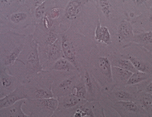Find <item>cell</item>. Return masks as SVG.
Segmentation results:
<instances>
[{"instance_id":"6da1fadb","label":"cell","mask_w":152,"mask_h":117,"mask_svg":"<svg viewBox=\"0 0 152 117\" xmlns=\"http://www.w3.org/2000/svg\"><path fill=\"white\" fill-rule=\"evenodd\" d=\"M63 57L68 60L80 73L79 57L85 52H90L94 48L90 38L76 31L71 27L60 34Z\"/></svg>"},{"instance_id":"7a4b0ae2","label":"cell","mask_w":152,"mask_h":117,"mask_svg":"<svg viewBox=\"0 0 152 117\" xmlns=\"http://www.w3.org/2000/svg\"><path fill=\"white\" fill-rule=\"evenodd\" d=\"M27 35L8 30L0 34V66L14 65L24 47Z\"/></svg>"},{"instance_id":"3957f363","label":"cell","mask_w":152,"mask_h":117,"mask_svg":"<svg viewBox=\"0 0 152 117\" xmlns=\"http://www.w3.org/2000/svg\"><path fill=\"white\" fill-rule=\"evenodd\" d=\"M15 62L21 63L24 66L25 74L28 77L45 71L40 62L38 43L32 34L27 36L24 47Z\"/></svg>"},{"instance_id":"277c9868","label":"cell","mask_w":152,"mask_h":117,"mask_svg":"<svg viewBox=\"0 0 152 117\" xmlns=\"http://www.w3.org/2000/svg\"><path fill=\"white\" fill-rule=\"evenodd\" d=\"M95 72L92 74L105 92L109 93L114 88L111 60L107 56H101L95 58Z\"/></svg>"},{"instance_id":"5b68a950","label":"cell","mask_w":152,"mask_h":117,"mask_svg":"<svg viewBox=\"0 0 152 117\" xmlns=\"http://www.w3.org/2000/svg\"><path fill=\"white\" fill-rule=\"evenodd\" d=\"M7 19L10 30H23L29 26L33 25L32 13L24 3Z\"/></svg>"},{"instance_id":"8992f818","label":"cell","mask_w":152,"mask_h":117,"mask_svg":"<svg viewBox=\"0 0 152 117\" xmlns=\"http://www.w3.org/2000/svg\"><path fill=\"white\" fill-rule=\"evenodd\" d=\"M30 114L31 117H51L57 109L56 98L35 99Z\"/></svg>"},{"instance_id":"52a82bcc","label":"cell","mask_w":152,"mask_h":117,"mask_svg":"<svg viewBox=\"0 0 152 117\" xmlns=\"http://www.w3.org/2000/svg\"><path fill=\"white\" fill-rule=\"evenodd\" d=\"M111 107L121 117H151L145 110L134 102H113Z\"/></svg>"},{"instance_id":"ba28073f","label":"cell","mask_w":152,"mask_h":117,"mask_svg":"<svg viewBox=\"0 0 152 117\" xmlns=\"http://www.w3.org/2000/svg\"><path fill=\"white\" fill-rule=\"evenodd\" d=\"M137 92L135 86L115 87L108 93V98L113 103L118 101L135 102Z\"/></svg>"},{"instance_id":"9c48e42d","label":"cell","mask_w":152,"mask_h":117,"mask_svg":"<svg viewBox=\"0 0 152 117\" xmlns=\"http://www.w3.org/2000/svg\"><path fill=\"white\" fill-rule=\"evenodd\" d=\"M81 78L87 90L88 102L99 101L101 96L100 86L93 76L86 68L84 71Z\"/></svg>"},{"instance_id":"30bf717a","label":"cell","mask_w":152,"mask_h":117,"mask_svg":"<svg viewBox=\"0 0 152 117\" xmlns=\"http://www.w3.org/2000/svg\"><path fill=\"white\" fill-rule=\"evenodd\" d=\"M29 98L24 87H18L14 91L0 99V110L10 107L17 101L29 99Z\"/></svg>"},{"instance_id":"8fae6325","label":"cell","mask_w":152,"mask_h":117,"mask_svg":"<svg viewBox=\"0 0 152 117\" xmlns=\"http://www.w3.org/2000/svg\"><path fill=\"white\" fill-rule=\"evenodd\" d=\"M80 77V74L74 75L66 78L60 82L56 88H53L52 91L55 98L71 94L73 86L77 82V79Z\"/></svg>"},{"instance_id":"7c38bea8","label":"cell","mask_w":152,"mask_h":117,"mask_svg":"<svg viewBox=\"0 0 152 117\" xmlns=\"http://www.w3.org/2000/svg\"><path fill=\"white\" fill-rule=\"evenodd\" d=\"M132 23L128 20H121L116 27V35L117 39L121 42L132 41L134 36Z\"/></svg>"},{"instance_id":"4fadbf2b","label":"cell","mask_w":152,"mask_h":117,"mask_svg":"<svg viewBox=\"0 0 152 117\" xmlns=\"http://www.w3.org/2000/svg\"><path fill=\"white\" fill-rule=\"evenodd\" d=\"M97 10L100 11L103 17L108 20L118 19V12H116L114 1L110 0L96 1Z\"/></svg>"},{"instance_id":"5bb4252c","label":"cell","mask_w":152,"mask_h":117,"mask_svg":"<svg viewBox=\"0 0 152 117\" xmlns=\"http://www.w3.org/2000/svg\"><path fill=\"white\" fill-rule=\"evenodd\" d=\"M57 110L78 109L80 105L87 101L76 97L72 94L58 97Z\"/></svg>"},{"instance_id":"9a60e30c","label":"cell","mask_w":152,"mask_h":117,"mask_svg":"<svg viewBox=\"0 0 152 117\" xmlns=\"http://www.w3.org/2000/svg\"><path fill=\"white\" fill-rule=\"evenodd\" d=\"M79 109L89 117H105L103 108L99 101H86Z\"/></svg>"},{"instance_id":"2e32d148","label":"cell","mask_w":152,"mask_h":117,"mask_svg":"<svg viewBox=\"0 0 152 117\" xmlns=\"http://www.w3.org/2000/svg\"><path fill=\"white\" fill-rule=\"evenodd\" d=\"M112 74L114 87L127 85L129 79L133 73L118 67L112 66Z\"/></svg>"},{"instance_id":"e0dca14e","label":"cell","mask_w":152,"mask_h":117,"mask_svg":"<svg viewBox=\"0 0 152 117\" xmlns=\"http://www.w3.org/2000/svg\"><path fill=\"white\" fill-rule=\"evenodd\" d=\"M95 39L99 43L110 46L112 43V37L109 28L106 26H102L98 17L95 31Z\"/></svg>"},{"instance_id":"ac0fdd59","label":"cell","mask_w":152,"mask_h":117,"mask_svg":"<svg viewBox=\"0 0 152 117\" xmlns=\"http://www.w3.org/2000/svg\"><path fill=\"white\" fill-rule=\"evenodd\" d=\"M24 100L19 101L12 106L0 110V117H31L23 112L22 107Z\"/></svg>"},{"instance_id":"d6986e66","label":"cell","mask_w":152,"mask_h":117,"mask_svg":"<svg viewBox=\"0 0 152 117\" xmlns=\"http://www.w3.org/2000/svg\"><path fill=\"white\" fill-rule=\"evenodd\" d=\"M25 0H0V13L7 19L24 3Z\"/></svg>"},{"instance_id":"ffe728a7","label":"cell","mask_w":152,"mask_h":117,"mask_svg":"<svg viewBox=\"0 0 152 117\" xmlns=\"http://www.w3.org/2000/svg\"><path fill=\"white\" fill-rule=\"evenodd\" d=\"M44 1L42 3L34 10L32 13L33 25L40 23L45 14L54 7L55 1Z\"/></svg>"},{"instance_id":"44dd1931","label":"cell","mask_w":152,"mask_h":117,"mask_svg":"<svg viewBox=\"0 0 152 117\" xmlns=\"http://www.w3.org/2000/svg\"><path fill=\"white\" fill-rule=\"evenodd\" d=\"M120 56L129 60L137 71L152 74V65L150 62L129 55H121Z\"/></svg>"},{"instance_id":"7402d4cb","label":"cell","mask_w":152,"mask_h":117,"mask_svg":"<svg viewBox=\"0 0 152 117\" xmlns=\"http://www.w3.org/2000/svg\"><path fill=\"white\" fill-rule=\"evenodd\" d=\"M135 102L151 117L152 95L143 92H137Z\"/></svg>"},{"instance_id":"603a6c76","label":"cell","mask_w":152,"mask_h":117,"mask_svg":"<svg viewBox=\"0 0 152 117\" xmlns=\"http://www.w3.org/2000/svg\"><path fill=\"white\" fill-rule=\"evenodd\" d=\"M7 68L0 66V85L3 89L10 93L13 89L15 78L7 74Z\"/></svg>"},{"instance_id":"cb8c5ba5","label":"cell","mask_w":152,"mask_h":117,"mask_svg":"<svg viewBox=\"0 0 152 117\" xmlns=\"http://www.w3.org/2000/svg\"><path fill=\"white\" fill-rule=\"evenodd\" d=\"M152 31H143L135 35L132 42L145 46V48L148 47L149 51L152 50Z\"/></svg>"},{"instance_id":"d4e9b609","label":"cell","mask_w":152,"mask_h":117,"mask_svg":"<svg viewBox=\"0 0 152 117\" xmlns=\"http://www.w3.org/2000/svg\"><path fill=\"white\" fill-rule=\"evenodd\" d=\"M49 69L51 71L60 72H71L72 71H77L75 67L71 63L64 58L58 59L49 67Z\"/></svg>"},{"instance_id":"484cf974","label":"cell","mask_w":152,"mask_h":117,"mask_svg":"<svg viewBox=\"0 0 152 117\" xmlns=\"http://www.w3.org/2000/svg\"><path fill=\"white\" fill-rule=\"evenodd\" d=\"M111 60L112 66H113L118 67L133 73L137 71L129 60L121 57H113Z\"/></svg>"},{"instance_id":"4316f807","label":"cell","mask_w":152,"mask_h":117,"mask_svg":"<svg viewBox=\"0 0 152 117\" xmlns=\"http://www.w3.org/2000/svg\"><path fill=\"white\" fill-rule=\"evenodd\" d=\"M71 94L79 98L88 101L86 87L81 77L80 81L77 82L72 87Z\"/></svg>"},{"instance_id":"83f0119b","label":"cell","mask_w":152,"mask_h":117,"mask_svg":"<svg viewBox=\"0 0 152 117\" xmlns=\"http://www.w3.org/2000/svg\"><path fill=\"white\" fill-rule=\"evenodd\" d=\"M152 78V74L137 71L133 73L129 79L126 86H132Z\"/></svg>"},{"instance_id":"f1b7e54d","label":"cell","mask_w":152,"mask_h":117,"mask_svg":"<svg viewBox=\"0 0 152 117\" xmlns=\"http://www.w3.org/2000/svg\"><path fill=\"white\" fill-rule=\"evenodd\" d=\"M35 99H46L53 98L52 87L37 88L34 93Z\"/></svg>"},{"instance_id":"f546056e","label":"cell","mask_w":152,"mask_h":117,"mask_svg":"<svg viewBox=\"0 0 152 117\" xmlns=\"http://www.w3.org/2000/svg\"><path fill=\"white\" fill-rule=\"evenodd\" d=\"M134 86L136 87L137 92H143L152 95V78Z\"/></svg>"},{"instance_id":"4dcf8cb0","label":"cell","mask_w":152,"mask_h":117,"mask_svg":"<svg viewBox=\"0 0 152 117\" xmlns=\"http://www.w3.org/2000/svg\"><path fill=\"white\" fill-rule=\"evenodd\" d=\"M78 109L56 110L51 117H74V113Z\"/></svg>"},{"instance_id":"1f68e13d","label":"cell","mask_w":152,"mask_h":117,"mask_svg":"<svg viewBox=\"0 0 152 117\" xmlns=\"http://www.w3.org/2000/svg\"><path fill=\"white\" fill-rule=\"evenodd\" d=\"M9 30L7 19L0 13V34Z\"/></svg>"}]
</instances>
